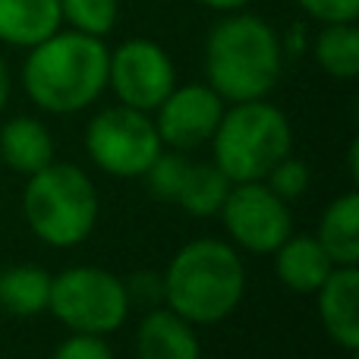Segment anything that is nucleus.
<instances>
[{"label": "nucleus", "mask_w": 359, "mask_h": 359, "mask_svg": "<svg viewBox=\"0 0 359 359\" xmlns=\"http://www.w3.org/2000/svg\"><path fill=\"white\" fill-rule=\"evenodd\" d=\"M284 73L280 35L268 19L236 10L224 13L205 38V76L224 101L268 98Z\"/></svg>", "instance_id": "f257e3e1"}, {"label": "nucleus", "mask_w": 359, "mask_h": 359, "mask_svg": "<svg viewBox=\"0 0 359 359\" xmlns=\"http://www.w3.org/2000/svg\"><path fill=\"white\" fill-rule=\"evenodd\" d=\"M107 54L104 38L57 29L29 48L22 63L25 95L48 114L86 111L107 88Z\"/></svg>", "instance_id": "f03ea898"}, {"label": "nucleus", "mask_w": 359, "mask_h": 359, "mask_svg": "<svg viewBox=\"0 0 359 359\" xmlns=\"http://www.w3.org/2000/svg\"><path fill=\"white\" fill-rule=\"evenodd\" d=\"M246 293V268L230 243L198 236L168 262L161 297L170 312L189 325H217L240 306Z\"/></svg>", "instance_id": "7ed1b4c3"}, {"label": "nucleus", "mask_w": 359, "mask_h": 359, "mask_svg": "<svg viewBox=\"0 0 359 359\" xmlns=\"http://www.w3.org/2000/svg\"><path fill=\"white\" fill-rule=\"evenodd\" d=\"M293 151V130L287 114L268 98L236 101L224 107L221 123L211 136V161L230 183L265 180L268 170Z\"/></svg>", "instance_id": "20e7f679"}, {"label": "nucleus", "mask_w": 359, "mask_h": 359, "mask_svg": "<svg viewBox=\"0 0 359 359\" xmlns=\"http://www.w3.org/2000/svg\"><path fill=\"white\" fill-rule=\"evenodd\" d=\"M98 189L76 164L50 161L29 177L22 192V215L32 233L54 249H73L88 240L98 224Z\"/></svg>", "instance_id": "39448f33"}, {"label": "nucleus", "mask_w": 359, "mask_h": 359, "mask_svg": "<svg viewBox=\"0 0 359 359\" xmlns=\"http://www.w3.org/2000/svg\"><path fill=\"white\" fill-rule=\"evenodd\" d=\"M130 290L117 274L95 265H76L50 278L48 309L76 334H101L123 328L130 316Z\"/></svg>", "instance_id": "423d86ee"}, {"label": "nucleus", "mask_w": 359, "mask_h": 359, "mask_svg": "<svg viewBox=\"0 0 359 359\" xmlns=\"http://www.w3.org/2000/svg\"><path fill=\"white\" fill-rule=\"evenodd\" d=\"M86 151L104 174L133 180L142 177L164 151L151 114L126 104H114L88 120Z\"/></svg>", "instance_id": "0eeeda50"}, {"label": "nucleus", "mask_w": 359, "mask_h": 359, "mask_svg": "<svg viewBox=\"0 0 359 359\" xmlns=\"http://www.w3.org/2000/svg\"><path fill=\"white\" fill-rule=\"evenodd\" d=\"M217 215L233 246L249 249L255 255H271L293 233L290 205L265 180L233 183Z\"/></svg>", "instance_id": "6e6552de"}, {"label": "nucleus", "mask_w": 359, "mask_h": 359, "mask_svg": "<svg viewBox=\"0 0 359 359\" xmlns=\"http://www.w3.org/2000/svg\"><path fill=\"white\" fill-rule=\"evenodd\" d=\"M107 86L120 104L155 114V107L177 86V67L158 41L126 38L107 54Z\"/></svg>", "instance_id": "1a4fd4ad"}, {"label": "nucleus", "mask_w": 359, "mask_h": 359, "mask_svg": "<svg viewBox=\"0 0 359 359\" xmlns=\"http://www.w3.org/2000/svg\"><path fill=\"white\" fill-rule=\"evenodd\" d=\"M224 114V98L208 82L174 86L170 95L155 107V130L161 142L174 151H192L211 142Z\"/></svg>", "instance_id": "9d476101"}, {"label": "nucleus", "mask_w": 359, "mask_h": 359, "mask_svg": "<svg viewBox=\"0 0 359 359\" xmlns=\"http://www.w3.org/2000/svg\"><path fill=\"white\" fill-rule=\"evenodd\" d=\"M322 328L337 347L359 353V274L356 265H341L316 290Z\"/></svg>", "instance_id": "9b49d317"}, {"label": "nucleus", "mask_w": 359, "mask_h": 359, "mask_svg": "<svg viewBox=\"0 0 359 359\" xmlns=\"http://www.w3.org/2000/svg\"><path fill=\"white\" fill-rule=\"evenodd\" d=\"M271 255H274V274H278V280L287 290L299 293V297L316 293L325 284V278L337 268L331 262V255L322 249V243L309 233H290Z\"/></svg>", "instance_id": "f8f14e48"}, {"label": "nucleus", "mask_w": 359, "mask_h": 359, "mask_svg": "<svg viewBox=\"0 0 359 359\" xmlns=\"http://www.w3.org/2000/svg\"><path fill=\"white\" fill-rule=\"evenodd\" d=\"M136 356L139 359H202L196 325L180 318L168 306L164 309H151L139 322Z\"/></svg>", "instance_id": "ddd939ff"}, {"label": "nucleus", "mask_w": 359, "mask_h": 359, "mask_svg": "<svg viewBox=\"0 0 359 359\" xmlns=\"http://www.w3.org/2000/svg\"><path fill=\"white\" fill-rule=\"evenodd\" d=\"M0 158L16 174H38L54 161V136L38 117H13L0 126Z\"/></svg>", "instance_id": "4468645a"}, {"label": "nucleus", "mask_w": 359, "mask_h": 359, "mask_svg": "<svg viewBox=\"0 0 359 359\" xmlns=\"http://www.w3.org/2000/svg\"><path fill=\"white\" fill-rule=\"evenodd\" d=\"M63 29L60 0H0V41L25 48Z\"/></svg>", "instance_id": "2eb2a0df"}, {"label": "nucleus", "mask_w": 359, "mask_h": 359, "mask_svg": "<svg viewBox=\"0 0 359 359\" xmlns=\"http://www.w3.org/2000/svg\"><path fill=\"white\" fill-rule=\"evenodd\" d=\"M316 240L331 255L337 268L356 265L359 262V196L356 192H344L341 198L325 208L322 221H318Z\"/></svg>", "instance_id": "dca6fc26"}, {"label": "nucleus", "mask_w": 359, "mask_h": 359, "mask_svg": "<svg viewBox=\"0 0 359 359\" xmlns=\"http://www.w3.org/2000/svg\"><path fill=\"white\" fill-rule=\"evenodd\" d=\"M50 278L38 265H13L0 271V309L16 318L41 316L50 303Z\"/></svg>", "instance_id": "f3484780"}, {"label": "nucleus", "mask_w": 359, "mask_h": 359, "mask_svg": "<svg viewBox=\"0 0 359 359\" xmlns=\"http://www.w3.org/2000/svg\"><path fill=\"white\" fill-rule=\"evenodd\" d=\"M316 63L331 79H356L359 76V29L356 22H328L312 44Z\"/></svg>", "instance_id": "a211bd4d"}, {"label": "nucleus", "mask_w": 359, "mask_h": 359, "mask_svg": "<svg viewBox=\"0 0 359 359\" xmlns=\"http://www.w3.org/2000/svg\"><path fill=\"white\" fill-rule=\"evenodd\" d=\"M230 180L217 168L215 161H192L189 170H186V180H183V189L177 196V205L186 208L192 217H211L221 211L224 198L230 192Z\"/></svg>", "instance_id": "6ab92c4d"}, {"label": "nucleus", "mask_w": 359, "mask_h": 359, "mask_svg": "<svg viewBox=\"0 0 359 359\" xmlns=\"http://www.w3.org/2000/svg\"><path fill=\"white\" fill-rule=\"evenodd\" d=\"M63 25L92 38H107L117 29L120 0H60Z\"/></svg>", "instance_id": "aec40b11"}, {"label": "nucleus", "mask_w": 359, "mask_h": 359, "mask_svg": "<svg viewBox=\"0 0 359 359\" xmlns=\"http://www.w3.org/2000/svg\"><path fill=\"white\" fill-rule=\"evenodd\" d=\"M189 158L186 151H161L155 158L149 170H145V183H149V192L155 198H164V202H177L180 189H183V180H186V170H189Z\"/></svg>", "instance_id": "412c9836"}, {"label": "nucleus", "mask_w": 359, "mask_h": 359, "mask_svg": "<svg viewBox=\"0 0 359 359\" xmlns=\"http://www.w3.org/2000/svg\"><path fill=\"white\" fill-rule=\"evenodd\" d=\"M265 183L271 186L284 202H293V198H299L306 192V186H309V168H306L299 158L287 155V158H280L271 170H268Z\"/></svg>", "instance_id": "4be33fe9"}, {"label": "nucleus", "mask_w": 359, "mask_h": 359, "mask_svg": "<svg viewBox=\"0 0 359 359\" xmlns=\"http://www.w3.org/2000/svg\"><path fill=\"white\" fill-rule=\"evenodd\" d=\"M50 359H114V350L101 334H76L73 331V334L54 350Z\"/></svg>", "instance_id": "5701e85b"}, {"label": "nucleus", "mask_w": 359, "mask_h": 359, "mask_svg": "<svg viewBox=\"0 0 359 359\" xmlns=\"http://www.w3.org/2000/svg\"><path fill=\"white\" fill-rule=\"evenodd\" d=\"M297 6L316 22H356L359 0H297Z\"/></svg>", "instance_id": "b1692460"}, {"label": "nucleus", "mask_w": 359, "mask_h": 359, "mask_svg": "<svg viewBox=\"0 0 359 359\" xmlns=\"http://www.w3.org/2000/svg\"><path fill=\"white\" fill-rule=\"evenodd\" d=\"M196 4L208 6V10H215V13H236V10H246L252 0H196Z\"/></svg>", "instance_id": "393cba45"}, {"label": "nucleus", "mask_w": 359, "mask_h": 359, "mask_svg": "<svg viewBox=\"0 0 359 359\" xmlns=\"http://www.w3.org/2000/svg\"><path fill=\"white\" fill-rule=\"evenodd\" d=\"M6 101H10V67H6V60L0 57V114H4Z\"/></svg>", "instance_id": "a878e982"}, {"label": "nucleus", "mask_w": 359, "mask_h": 359, "mask_svg": "<svg viewBox=\"0 0 359 359\" xmlns=\"http://www.w3.org/2000/svg\"><path fill=\"white\" fill-rule=\"evenodd\" d=\"M350 359H356V353H350Z\"/></svg>", "instance_id": "bb28decb"}]
</instances>
